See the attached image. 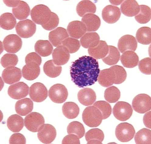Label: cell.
<instances>
[{
	"label": "cell",
	"mask_w": 151,
	"mask_h": 144,
	"mask_svg": "<svg viewBox=\"0 0 151 144\" xmlns=\"http://www.w3.org/2000/svg\"><path fill=\"white\" fill-rule=\"evenodd\" d=\"M100 72L98 61L90 56H83L72 63L70 68L71 80L80 88L95 84Z\"/></svg>",
	"instance_id": "obj_1"
},
{
	"label": "cell",
	"mask_w": 151,
	"mask_h": 144,
	"mask_svg": "<svg viewBox=\"0 0 151 144\" xmlns=\"http://www.w3.org/2000/svg\"><path fill=\"white\" fill-rule=\"evenodd\" d=\"M31 15L35 23L41 25L47 30L54 29L59 24V19L58 15L51 12L48 6L43 4L38 5L34 7Z\"/></svg>",
	"instance_id": "obj_2"
},
{
	"label": "cell",
	"mask_w": 151,
	"mask_h": 144,
	"mask_svg": "<svg viewBox=\"0 0 151 144\" xmlns=\"http://www.w3.org/2000/svg\"><path fill=\"white\" fill-rule=\"evenodd\" d=\"M82 119L84 123L91 127L99 126L103 120L100 111L93 105L87 107L84 110Z\"/></svg>",
	"instance_id": "obj_3"
},
{
	"label": "cell",
	"mask_w": 151,
	"mask_h": 144,
	"mask_svg": "<svg viewBox=\"0 0 151 144\" xmlns=\"http://www.w3.org/2000/svg\"><path fill=\"white\" fill-rule=\"evenodd\" d=\"M25 126L27 129L32 132H38L43 126L45 120L42 115L37 112H32L24 119Z\"/></svg>",
	"instance_id": "obj_4"
},
{
	"label": "cell",
	"mask_w": 151,
	"mask_h": 144,
	"mask_svg": "<svg viewBox=\"0 0 151 144\" xmlns=\"http://www.w3.org/2000/svg\"><path fill=\"white\" fill-rule=\"evenodd\" d=\"M135 131L131 124L127 122L121 123L117 126L115 134L117 139L122 142H127L134 138Z\"/></svg>",
	"instance_id": "obj_5"
},
{
	"label": "cell",
	"mask_w": 151,
	"mask_h": 144,
	"mask_svg": "<svg viewBox=\"0 0 151 144\" xmlns=\"http://www.w3.org/2000/svg\"><path fill=\"white\" fill-rule=\"evenodd\" d=\"M133 110L131 105L127 102H119L115 105L113 113L115 117L122 121L129 120L132 116Z\"/></svg>",
	"instance_id": "obj_6"
},
{
	"label": "cell",
	"mask_w": 151,
	"mask_h": 144,
	"mask_svg": "<svg viewBox=\"0 0 151 144\" xmlns=\"http://www.w3.org/2000/svg\"><path fill=\"white\" fill-rule=\"evenodd\" d=\"M132 107L138 113H145L151 109V98L146 94H138L133 100Z\"/></svg>",
	"instance_id": "obj_7"
},
{
	"label": "cell",
	"mask_w": 151,
	"mask_h": 144,
	"mask_svg": "<svg viewBox=\"0 0 151 144\" xmlns=\"http://www.w3.org/2000/svg\"><path fill=\"white\" fill-rule=\"evenodd\" d=\"M68 92L65 86L61 84L53 85L50 89L49 95L51 100L54 102L61 104L67 100Z\"/></svg>",
	"instance_id": "obj_8"
},
{
	"label": "cell",
	"mask_w": 151,
	"mask_h": 144,
	"mask_svg": "<svg viewBox=\"0 0 151 144\" xmlns=\"http://www.w3.org/2000/svg\"><path fill=\"white\" fill-rule=\"evenodd\" d=\"M36 29L35 24L29 19L19 22L16 27L17 34L23 38L32 37L35 33Z\"/></svg>",
	"instance_id": "obj_9"
},
{
	"label": "cell",
	"mask_w": 151,
	"mask_h": 144,
	"mask_svg": "<svg viewBox=\"0 0 151 144\" xmlns=\"http://www.w3.org/2000/svg\"><path fill=\"white\" fill-rule=\"evenodd\" d=\"M29 96L33 101L41 102L45 100L48 96V90L42 83H35L30 88Z\"/></svg>",
	"instance_id": "obj_10"
},
{
	"label": "cell",
	"mask_w": 151,
	"mask_h": 144,
	"mask_svg": "<svg viewBox=\"0 0 151 144\" xmlns=\"http://www.w3.org/2000/svg\"><path fill=\"white\" fill-rule=\"evenodd\" d=\"M4 49L7 52L16 53L21 49L22 42L18 35L11 34L6 36L3 41Z\"/></svg>",
	"instance_id": "obj_11"
},
{
	"label": "cell",
	"mask_w": 151,
	"mask_h": 144,
	"mask_svg": "<svg viewBox=\"0 0 151 144\" xmlns=\"http://www.w3.org/2000/svg\"><path fill=\"white\" fill-rule=\"evenodd\" d=\"M29 89V87L26 84L23 82H19L9 86L8 93L12 98L18 100L26 97Z\"/></svg>",
	"instance_id": "obj_12"
},
{
	"label": "cell",
	"mask_w": 151,
	"mask_h": 144,
	"mask_svg": "<svg viewBox=\"0 0 151 144\" xmlns=\"http://www.w3.org/2000/svg\"><path fill=\"white\" fill-rule=\"evenodd\" d=\"M121 15L119 8L116 6L108 5L103 9L102 16L104 21L106 23L112 24L118 21Z\"/></svg>",
	"instance_id": "obj_13"
},
{
	"label": "cell",
	"mask_w": 151,
	"mask_h": 144,
	"mask_svg": "<svg viewBox=\"0 0 151 144\" xmlns=\"http://www.w3.org/2000/svg\"><path fill=\"white\" fill-rule=\"evenodd\" d=\"M56 131L55 128L51 124H45L37 133L40 141L44 144H49L55 139Z\"/></svg>",
	"instance_id": "obj_14"
},
{
	"label": "cell",
	"mask_w": 151,
	"mask_h": 144,
	"mask_svg": "<svg viewBox=\"0 0 151 144\" xmlns=\"http://www.w3.org/2000/svg\"><path fill=\"white\" fill-rule=\"evenodd\" d=\"M53 60L58 66L67 63L70 58V53L67 48L62 45L58 46L54 50L52 54Z\"/></svg>",
	"instance_id": "obj_15"
},
{
	"label": "cell",
	"mask_w": 151,
	"mask_h": 144,
	"mask_svg": "<svg viewBox=\"0 0 151 144\" xmlns=\"http://www.w3.org/2000/svg\"><path fill=\"white\" fill-rule=\"evenodd\" d=\"M118 45L119 50L123 53L127 51L134 52L137 49V42L134 36L127 35L120 38Z\"/></svg>",
	"instance_id": "obj_16"
},
{
	"label": "cell",
	"mask_w": 151,
	"mask_h": 144,
	"mask_svg": "<svg viewBox=\"0 0 151 144\" xmlns=\"http://www.w3.org/2000/svg\"><path fill=\"white\" fill-rule=\"evenodd\" d=\"M5 83L12 84L20 81L22 77L21 70L14 66L8 67L4 69L2 74Z\"/></svg>",
	"instance_id": "obj_17"
},
{
	"label": "cell",
	"mask_w": 151,
	"mask_h": 144,
	"mask_svg": "<svg viewBox=\"0 0 151 144\" xmlns=\"http://www.w3.org/2000/svg\"><path fill=\"white\" fill-rule=\"evenodd\" d=\"M116 76L112 66L100 71L98 78L99 84L103 87H108L116 82Z\"/></svg>",
	"instance_id": "obj_18"
},
{
	"label": "cell",
	"mask_w": 151,
	"mask_h": 144,
	"mask_svg": "<svg viewBox=\"0 0 151 144\" xmlns=\"http://www.w3.org/2000/svg\"><path fill=\"white\" fill-rule=\"evenodd\" d=\"M69 37V35L65 28L58 27L49 33V38L50 42L55 47L62 45L63 42Z\"/></svg>",
	"instance_id": "obj_19"
},
{
	"label": "cell",
	"mask_w": 151,
	"mask_h": 144,
	"mask_svg": "<svg viewBox=\"0 0 151 144\" xmlns=\"http://www.w3.org/2000/svg\"><path fill=\"white\" fill-rule=\"evenodd\" d=\"M67 30L70 36L76 39L81 37L87 32L86 25L79 21H74L70 23Z\"/></svg>",
	"instance_id": "obj_20"
},
{
	"label": "cell",
	"mask_w": 151,
	"mask_h": 144,
	"mask_svg": "<svg viewBox=\"0 0 151 144\" xmlns=\"http://www.w3.org/2000/svg\"><path fill=\"white\" fill-rule=\"evenodd\" d=\"M78 97L80 102L86 106L92 105L96 99L95 91L89 88H85L80 90L78 94Z\"/></svg>",
	"instance_id": "obj_21"
},
{
	"label": "cell",
	"mask_w": 151,
	"mask_h": 144,
	"mask_svg": "<svg viewBox=\"0 0 151 144\" xmlns=\"http://www.w3.org/2000/svg\"><path fill=\"white\" fill-rule=\"evenodd\" d=\"M82 22L86 25L87 31L89 32L97 31L101 23L100 18L93 14H88L84 15L82 18Z\"/></svg>",
	"instance_id": "obj_22"
},
{
	"label": "cell",
	"mask_w": 151,
	"mask_h": 144,
	"mask_svg": "<svg viewBox=\"0 0 151 144\" xmlns=\"http://www.w3.org/2000/svg\"><path fill=\"white\" fill-rule=\"evenodd\" d=\"M120 9L122 13L128 17H133L139 13L140 7L136 1L127 0L124 1L121 4Z\"/></svg>",
	"instance_id": "obj_23"
},
{
	"label": "cell",
	"mask_w": 151,
	"mask_h": 144,
	"mask_svg": "<svg viewBox=\"0 0 151 144\" xmlns=\"http://www.w3.org/2000/svg\"><path fill=\"white\" fill-rule=\"evenodd\" d=\"M109 50V46L106 42L100 41L98 45L95 47L88 49L89 55L96 59H103L108 54Z\"/></svg>",
	"instance_id": "obj_24"
},
{
	"label": "cell",
	"mask_w": 151,
	"mask_h": 144,
	"mask_svg": "<svg viewBox=\"0 0 151 144\" xmlns=\"http://www.w3.org/2000/svg\"><path fill=\"white\" fill-rule=\"evenodd\" d=\"M120 60L122 63L125 68H131L137 65L139 58L137 54L134 51H127L123 53Z\"/></svg>",
	"instance_id": "obj_25"
},
{
	"label": "cell",
	"mask_w": 151,
	"mask_h": 144,
	"mask_svg": "<svg viewBox=\"0 0 151 144\" xmlns=\"http://www.w3.org/2000/svg\"><path fill=\"white\" fill-rule=\"evenodd\" d=\"M33 108V103L30 99L26 98L18 101L15 104V109L17 114L25 116L30 113Z\"/></svg>",
	"instance_id": "obj_26"
},
{
	"label": "cell",
	"mask_w": 151,
	"mask_h": 144,
	"mask_svg": "<svg viewBox=\"0 0 151 144\" xmlns=\"http://www.w3.org/2000/svg\"><path fill=\"white\" fill-rule=\"evenodd\" d=\"M100 42V37L96 32H88L81 38V43L85 48L90 49L97 45Z\"/></svg>",
	"instance_id": "obj_27"
},
{
	"label": "cell",
	"mask_w": 151,
	"mask_h": 144,
	"mask_svg": "<svg viewBox=\"0 0 151 144\" xmlns=\"http://www.w3.org/2000/svg\"><path fill=\"white\" fill-rule=\"evenodd\" d=\"M8 129L14 132L21 131L24 127V120L23 118L17 114L12 115L8 118L7 122Z\"/></svg>",
	"instance_id": "obj_28"
},
{
	"label": "cell",
	"mask_w": 151,
	"mask_h": 144,
	"mask_svg": "<svg viewBox=\"0 0 151 144\" xmlns=\"http://www.w3.org/2000/svg\"><path fill=\"white\" fill-rule=\"evenodd\" d=\"M30 9L29 5L25 2L21 1L18 4L12 9L13 13L19 20H23L29 16Z\"/></svg>",
	"instance_id": "obj_29"
},
{
	"label": "cell",
	"mask_w": 151,
	"mask_h": 144,
	"mask_svg": "<svg viewBox=\"0 0 151 144\" xmlns=\"http://www.w3.org/2000/svg\"><path fill=\"white\" fill-rule=\"evenodd\" d=\"M85 138L87 144H102L104 138V134L101 130L94 128L87 132Z\"/></svg>",
	"instance_id": "obj_30"
},
{
	"label": "cell",
	"mask_w": 151,
	"mask_h": 144,
	"mask_svg": "<svg viewBox=\"0 0 151 144\" xmlns=\"http://www.w3.org/2000/svg\"><path fill=\"white\" fill-rule=\"evenodd\" d=\"M76 11L78 14L83 17L88 14L95 13L96 7L95 4L90 1H83L77 5Z\"/></svg>",
	"instance_id": "obj_31"
},
{
	"label": "cell",
	"mask_w": 151,
	"mask_h": 144,
	"mask_svg": "<svg viewBox=\"0 0 151 144\" xmlns=\"http://www.w3.org/2000/svg\"><path fill=\"white\" fill-rule=\"evenodd\" d=\"M35 48L36 52L42 57L50 55L53 50L52 45L48 40L38 41L35 44Z\"/></svg>",
	"instance_id": "obj_32"
},
{
	"label": "cell",
	"mask_w": 151,
	"mask_h": 144,
	"mask_svg": "<svg viewBox=\"0 0 151 144\" xmlns=\"http://www.w3.org/2000/svg\"><path fill=\"white\" fill-rule=\"evenodd\" d=\"M62 111L64 116L69 119L76 118L79 114L80 109L78 105L72 102H67L62 107Z\"/></svg>",
	"instance_id": "obj_33"
},
{
	"label": "cell",
	"mask_w": 151,
	"mask_h": 144,
	"mask_svg": "<svg viewBox=\"0 0 151 144\" xmlns=\"http://www.w3.org/2000/svg\"><path fill=\"white\" fill-rule=\"evenodd\" d=\"M24 78L28 81H32L37 78L40 72V66L35 65H25L22 70Z\"/></svg>",
	"instance_id": "obj_34"
},
{
	"label": "cell",
	"mask_w": 151,
	"mask_h": 144,
	"mask_svg": "<svg viewBox=\"0 0 151 144\" xmlns=\"http://www.w3.org/2000/svg\"><path fill=\"white\" fill-rule=\"evenodd\" d=\"M43 71L49 77H57L61 74L62 67L56 65L53 60L47 61L43 66Z\"/></svg>",
	"instance_id": "obj_35"
},
{
	"label": "cell",
	"mask_w": 151,
	"mask_h": 144,
	"mask_svg": "<svg viewBox=\"0 0 151 144\" xmlns=\"http://www.w3.org/2000/svg\"><path fill=\"white\" fill-rule=\"evenodd\" d=\"M109 52L106 56L102 59L106 64L111 66L116 64L120 58V53L116 47L113 46H109Z\"/></svg>",
	"instance_id": "obj_36"
},
{
	"label": "cell",
	"mask_w": 151,
	"mask_h": 144,
	"mask_svg": "<svg viewBox=\"0 0 151 144\" xmlns=\"http://www.w3.org/2000/svg\"><path fill=\"white\" fill-rule=\"evenodd\" d=\"M151 29L148 27H142L137 30L136 37L138 42L140 44L147 45L151 42Z\"/></svg>",
	"instance_id": "obj_37"
},
{
	"label": "cell",
	"mask_w": 151,
	"mask_h": 144,
	"mask_svg": "<svg viewBox=\"0 0 151 144\" xmlns=\"http://www.w3.org/2000/svg\"><path fill=\"white\" fill-rule=\"evenodd\" d=\"M1 27L6 30L13 29L15 26L17 22L13 14L6 13L2 14L1 17Z\"/></svg>",
	"instance_id": "obj_38"
},
{
	"label": "cell",
	"mask_w": 151,
	"mask_h": 144,
	"mask_svg": "<svg viewBox=\"0 0 151 144\" xmlns=\"http://www.w3.org/2000/svg\"><path fill=\"white\" fill-rule=\"evenodd\" d=\"M139 7V11L135 16V18L136 21L140 24H146L151 19V9L149 6L145 5H140Z\"/></svg>",
	"instance_id": "obj_39"
},
{
	"label": "cell",
	"mask_w": 151,
	"mask_h": 144,
	"mask_svg": "<svg viewBox=\"0 0 151 144\" xmlns=\"http://www.w3.org/2000/svg\"><path fill=\"white\" fill-rule=\"evenodd\" d=\"M68 134H74L80 139L84 135L85 130L83 125L78 121H74L70 123L68 127Z\"/></svg>",
	"instance_id": "obj_40"
},
{
	"label": "cell",
	"mask_w": 151,
	"mask_h": 144,
	"mask_svg": "<svg viewBox=\"0 0 151 144\" xmlns=\"http://www.w3.org/2000/svg\"><path fill=\"white\" fill-rule=\"evenodd\" d=\"M136 144H151V131L146 128H143L138 131L135 137Z\"/></svg>",
	"instance_id": "obj_41"
},
{
	"label": "cell",
	"mask_w": 151,
	"mask_h": 144,
	"mask_svg": "<svg viewBox=\"0 0 151 144\" xmlns=\"http://www.w3.org/2000/svg\"><path fill=\"white\" fill-rule=\"evenodd\" d=\"M120 92L115 86H112L105 90L104 97L106 100L110 103L116 102L120 97Z\"/></svg>",
	"instance_id": "obj_42"
},
{
	"label": "cell",
	"mask_w": 151,
	"mask_h": 144,
	"mask_svg": "<svg viewBox=\"0 0 151 144\" xmlns=\"http://www.w3.org/2000/svg\"><path fill=\"white\" fill-rule=\"evenodd\" d=\"M93 106L97 108L101 112L103 119L105 120L109 118L112 112L110 105L105 101H98L93 104Z\"/></svg>",
	"instance_id": "obj_43"
},
{
	"label": "cell",
	"mask_w": 151,
	"mask_h": 144,
	"mask_svg": "<svg viewBox=\"0 0 151 144\" xmlns=\"http://www.w3.org/2000/svg\"><path fill=\"white\" fill-rule=\"evenodd\" d=\"M18 61V58L16 55L7 53L2 58L1 63L4 68H6L9 67L15 66L17 64Z\"/></svg>",
	"instance_id": "obj_44"
},
{
	"label": "cell",
	"mask_w": 151,
	"mask_h": 144,
	"mask_svg": "<svg viewBox=\"0 0 151 144\" xmlns=\"http://www.w3.org/2000/svg\"><path fill=\"white\" fill-rule=\"evenodd\" d=\"M62 45L67 48L70 53H73L78 51L81 45L79 41L75 38L68 37L62 42Z\"/></svg>",
	"instance_id": "obj_45"
},
{
	"label": "cell",
	"mask_w": 151,
	"mask_h": 144,
	"mask_svg": "<svg viewBox=\"0 0 151 144\" xmlns=\"http://www.w3.org/2000/svg\"><path fill=\"white\" fill-rule=\"evenodd\" d=\"M116 76L115 84H120L123 83L127 77V73L125 69L121 66L115 65L112 66Z\"/></svg>",
	"instance_id": "obj_46"
},
{
	"label": "cell",
	"mask_w": 151,
	"mask_h": 144,
	"mask_svg": "<svg viewBox=\"0 0 151 144\" xmlns=\"http://www.w3.org/2000/svg\"><path fill=\"white\" fill-rule=\"evenodd\" d=\"M139 68L140 71L146 75L151 73V60L150 58H146L140 61L139 64Z\"/></svg>",
	"instance_id": "obj_47"
},
{
	"label": "cell",
	"mask_w": 151,
	"mask_h": 144,
	"mask_svg": "<svg viewBox=\"0 0 151 144\" xmlns=\"http://www.w3.org/2000/svg\"><path fill=\"white\" fill-rule=\"evenodd\" d=\"M42 62L41 57L35 53H32L27 55L25 58L27 65L40 66Z\"/></svg>",
	"instance_id": "obj_48"
},
{
	"label": "cell",
	"mask_w": 151,
	"mask_h": 144,
	"mask_svg": "<svg viewBox=\"0 0 151 144\" xmlns=\"http://www.w3.org/2000/svg\"><path fill=\"white\" fill-rule=\"evenodd\" d=\"M9 144H25L26 139L23 134L15 133L13 134L9 140Z\"/></svg>",
	"instance_id": "obj_49"
},
{
	"label": "cell",
	"mask_w": 151,
	"mask_h": 144,
	"mask_svg": "<svg viewBox=\"0 0 151 144\" xmlns=\"http://www.w3.org/2000/svg\"><path fill=\"white\" fill-rule=\"evenodd\" d=\"M79 138L74 134H69L63 139L62 144H80Z\"/></svg>",
	"instance_id": "obj_50"
},
{
	"label": "cell",
	"mask_w": 151,
	"mask_h": 144,
	"mask_svg": "<svg viewBox=\"0 0 151 144\" xmlns=\"http://www.w3.org/2000/svg\"><path fill=\"white\" fill-rule=\"evenodd\" d=\"M145 125L147 128L151 129V111L147 113L145 115L143 118Z\"/></svg>",
	"instance_id": "obj_51"
},
{
	"label": "cell",
	"mask_w": 151,
	"mask_h": 144,
	"mask_svg": "<svg viewBox=\"0 0 151 144\" xmlns=\"http://www.w3.org/2000/svg\"><path fill=\"white\" fill-rule=\"evenodd\" d=\"M20 1H3L7 6L13 8L16 7Z\"/></svg>",
	"instance_id": "obj_52"
},
{
	"label": "cell",
	"mask_w": 151,
	"mask_h": 144,
	"mask_svg": "<svg viewBox=\"0 0 151 144\" xmlns=\"http://www.w3.org/2000/svg\"><path fill=\"white\" fill-rule=\"evenodd\" d=\"M109 1L112 4L114 5H119L122 3L123 1Z\"/></svg>",
	"instance_id": "obj_53"
}]
</instances>
